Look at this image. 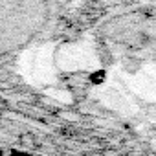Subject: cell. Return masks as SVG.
Wrapping results in <instances>:
<instances>
[{"label":"cell","mask_w":156,"mask_h":156,"mask_svg":"<svg viewBox=\"0 0 156 156\" xmlns=\"http://www.w3.org/2000/svg\"><path fill=\"white\" fill-rule=\"evenodd\" d=\"M11 156H35V154H22V152H13Z\"/></svg>","instance_id":"cell-1"}]
</instances>
